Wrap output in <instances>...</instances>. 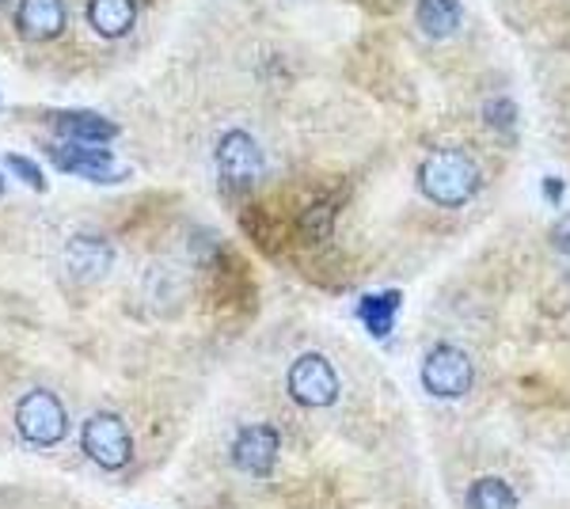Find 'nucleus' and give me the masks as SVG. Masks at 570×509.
<instances>
[{"label": "nucleus", "instance_id": "9d476101", "mask_svg": "<svg viewBox=\"0 0 570 509\" xmlns=\"http://www.w3.org/2000/svg\"><path fill=\"white\" fill-rule=\"evenodd\" d=\"M16 23H20V31L31 42H50L66 31L69 8H66V0H20Z\"/></svg>", "mask_w": 570, "mask_h": 509}, {"label": "nucleus", "instance_id": "4468645a", "mask_svg": "<svg viewBox=\"0 0 570 509\" xmlns=\"http://www.w3.org/2000/svg\"><path fill=\"white\" fill-rule=\"evenodd\" d=\"M395 309H400V293H376V297H365L362 304H357V316H362V323L373 331L376 339H384L392 331Z\"/></svg>", "mask_w": 570, "mask_h": 509}, {"label": "nucleus", "instance_id": "412c9836", "mask_svg": "<svg viewBox=\"0 0 570 509\" xmlns=\"http://www.w3.org/2000/svg\"><path fill=\"white\" fill-rule=\"evenodd\" d=\"M0 4H4V0H0Z\"/></svg>", "mask_w": 570, "mask_h": 509}, {"label": "nucleus", "instance_id": "6e6552de", "mask_svg": "<svg viewBox=\"0 0 570 509\" xmlns=\"http://www.w3.org/2000/svg\"><path fill=\"white\" fill-rule=\"evenodd\" d=\"M110 266H115V247H110L104 236L80 233L66 244V271L72 282H80V285L104 282Z\"/></svg>", "mask_w": 570, "mask_h": 509}, {"label": "nucleus", "instance_id": "1a4fd4ad", "mask_svg": "<svg viewBox=\"0 0 570 509\" xmlns=\"http://www.w3.org/2000/svg\"><path fill=\"white\" fill-rule=\"evenodd\" d=\"M53 164L61 172H72V175H85V179H96V183H115L122 179L126 168H115V156L96 149V145H77V141H66L58 149H50Z\"/></svg>", "mask_w": 570, "mask_h": 509}, {"label": "nucleus", "instance_id": "6ab92c4d", "mask_svg": "<svg viewBox=\"0 0 570 509\" xmlns=\"http://www.w3.org/2000/svg\"><path fill=\"white\" fill-rule=\"evenodd\" d=\"M548 198H551V202L563 198V183H559V179H548Z\"/></svg>", "mask_w": 570, "mask_h": 509}, {"label": "nucleus", "instance_id": "7ed1b4c3", "mask_svg": "<svg viewBox=\"0 0 570 509\" xmlns=\"http://www.w3.org/2000/svg\"><path fill=\"white\" fill-rule=\"evenodd\" d=\"M422 384H426V392L438 395V400H461L475 384L472 358H468L461 346L441 342V346L430 350L426 361H422Z\"/></svg>", "mask_w": 570, "mask_h": 509}, {"label": "nucleus", "instance_id": "423d86ee", "mask_svg": "<svg viewBox=\"0 0 570 509\" xmlns=\"http://www.w3.org/2000/svg\"><path fill=\"white\" fill-rule=\"evenodd\" d=\"M289 395L301 407H331L338 400V373L327 358L320 354H301L289 365Z\"/></svg>", "mask_w": 570, "mask_h": 509}, {"label": "nucleus", "instance_id": "39448f33", "mask_svg": "<svg viewBox=\"0 0 570 509\" xmlns=\"http://www.w3.org/2000/svg\"><path fill=\"white\" fill-rule=\"evenodd\" d=\"M263 168H266L263 149L247 129H228L217 141V172H220V179H225V187H233V190L255 187Z\"/></svg>", "mask_w": 570, "mask_h": 509}, {"label": "nucleus", "instance_id": "20e7f679", "mask_svg": "<svg viewBox=\"0 0 570 509\" xmlns=\"http://www.w3.org/2000/svg\"><path fill=\"white\" fill-rule=\"evenodd\" d=\"M80 449H85L88 457L107 471H118L134 460L130 430H126V422L110 411H96L85 422V430H80Z\"/></svg>", "mask_w": 570, "mask_h": 509}, {"label": "nucleus", "instance_id": "f8f14e48", "mask_svg": "<svg viewBox=\"0 0 570 509\" xmlns=\"http://www.w3.org/2000/svg\"><path fill=\"white\" fill-rule=\"evenodd\" d=\"M88 23L104 39H122L137 23V0H88Z\"/></svg>", "mask_w": 570, "mask_h": 509}, {"label": "nucleus", "instance_id": "f257e3e1", "mask_svg": "<svg viewBox=\"0 0 570 509\" xmlns=\"http://www.w3.org/2000/svg\"><path fill=\"white\" fill-rule=\"evenodd\" d=\"M480 164L464 149H434L419 164V190L426 194L434 206L456 209L480 194Z\"/></svg>", "mask_w": 570, "mask_h": 509}, {"label": "nucleus", "instance_id": "9b49d317", "mask_svg": "<svg viewBox=\"0 0 570 509\" xmlns=\"http://www.w3.org/2000/svg\"><path fill=\"white\" fill-rule=\"evenodd\" d=\"M53 129L77 145H104L118 134V126L96 110H61V115H53Z\"/></svg>", "mask_w": 570, "mask_h": 509}, {"label": "nucleus", "instance_id": "ddd939ff", "mask_svg": "<svg viewBox=\"0 0 570 509\" xmlns=\"http://www.w3.org/2000/svg\"><path fill=\"white\" fill-rule=\"evenodd\" d=\"M415 20L422 27V35L430 39H449V35L461 31V0H419L415 4Z\"/></svg>", "mask_w": 570, "mask_h": 509}, {"label": "nucleus", "instance_id": "aec40b11", "mask_svg": "<svg viewBox=\"0 0 570 509\" xmlns=\"http://www.w3.org/2000/svg\"><path fill=\"white\" fill-rule=\"evenodd\" d=\"M0 194H4V175H0Z\"/></svg>", "mask_w": 570, "mask_h": 509}, {"label": "nucleus", "instance_id": "dca6fc26", "mask_svg": "<svg viewBox=\"0 0 570 509\" xmlns=\"http://www.w3.org/2000/svg\"><path fill=\"white\" fill-rule=\"evenodd\" d=\"M483 118H487V126L491 129H499V134H510L513 123H518V107H513V99H491V104L483 107Z\"/></svg>", "mask_w": 570, "mask_h": 509}, {"label": "nucleus", "instance_id": "0eeeda50", "mask_svg": "<svg viewBox=\"0 0 570 509\" xmlns=\"http://www.w3.org/2000/svg\"><path fill=\"white\" fill-rule=\"evenodd\" d=\"M278 452L282 438L274 425H244L233 441V464L244 476H271L274 464H278Z\"/></svg>", "mask_w": 570, "mask_h": 509}, {"label": "nucleus", "instance_id": "2eb2a0df", "mask_svg": "<svg viewBox=\"0 0 570 509\" xmlns=\"http://www.w3.org/2000/svg\"><path fill=\"white\" fill-rule=\"evenodd\" d=\"M518 498H513V487L502 483L494 476L475 479L472 490H468V509H513Z\"/></svg>", "mask_w": 570, "mask_h": 509}, {"label": "nucleus", "instance_id": "f03ea898", "mask_svg": "<svg viewBox=\"0 0 570 509\" xmlns=\"http://www.w3.org/2000/svg\"><path fill=\"white\" fill-rule=\"evenodd\" d=\"M16 430H20V438L27 441V446L50 449L66 438L69 414H66V407H61L58 395L46 392V388H35V392H27L23 400L16 403Z\"/></svg>", "mask_w": 570, "mask_h": 509}, {"label": "nucleus", "instance_id": "a211bd4d", "mask_svg": "<svg viewBox=\"0 0 570 509\" xmlns=\"http://www.w3.org/2000/svg\"><path fill=\"white\" fill-rule=\"evenodd\" d=\"M551 244H556L563 255H570V217L556 221V228H551Z\"/></svg>", "mask_w": 570, "mask_h": 509}, {"label": "nucleus", "instance_id": "f3484780", "mask_svg": "<svg viewBox=\"0 0 570 509\" xmlns=\"http://www.w3.org/2000/svg\"><path fill=\"white\" fill-rule=\"evenodd\" d=\"M4 164H8V168H12L16 175H20V179H23V183H27V187H31V190H46V179H42L39 164H35L31 156L8 153V156H4Z\"/></svg>", "mask_w": 570, "mask_h": 509}]
</instances>
